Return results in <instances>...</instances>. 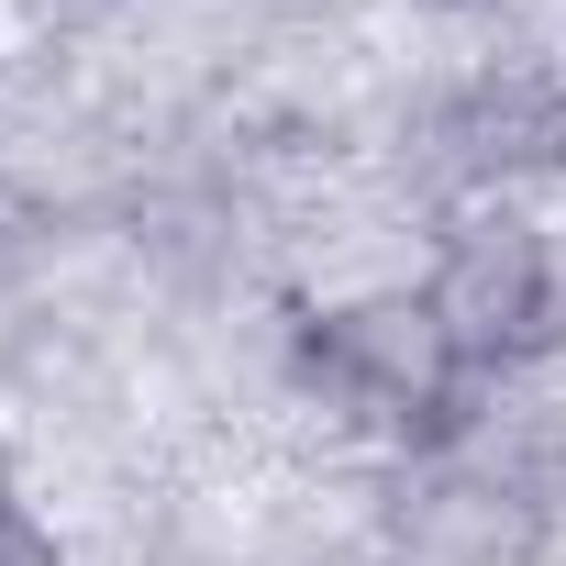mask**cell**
I'll list each match as a JSON object with an SVG mask.
<instances>
[{"mask_svg": "<svg viewBox=\"0 0 566 566\" xmlns=\"http://www.w3.org/2000/svg\"><path fill=\"white\" fill-rule=\"evenodd\" d=\"M422 12H467V0H422Z\"/></svg>", "mask_w": 566, "mask_h": 566, "instance_id": "6", "label": "cell"}, {"mask_svg": "<svg viewBox=\"0 0 566 566\" xmlns=\"http://www.w3.org/2000/svg\"><path fill=\"white\" fill-rule=\"evenodd\" d=\"M0 566H67V544H56L34 511H12V522H0Z\"/></svg>", "mask_w": 566, "mask_h": 566, "instance_id": "5", "label": "cell"}, {"mask_svg": "<svg viewBox=\"0 0 566 566\" xmlns=\"http://www.w3.org/2000/svg\"><path fill=\"white\" fill-rule=\"evenodd\" d=\"M422 301L444 312V334L467 345L489 389L522 367H555L566 356V233L522 211H467L422 277Z\"/></svg>", "mask_w": 566, "mask_h": 566, "instance_id": "2", "label": "cell"}, {"mask_svg": "<svg viewBox=\"0 0 566 566\" xmlns=\"http://www.w3.org/2000/svg\"><path fill=\"white\" fill-rule=\"evenodd\" d=\"M555 511V455L544 433H511L500 411L444 444V455H400V489H389V544L411 566H511Z\"/></svg>", "mask_w": 566, "mask_h": 566, "instance_id": "3", "label": "cell"}, {"mask_svg": "<svg viewBox=\"0 0 566 566\" xmlns=\"http://www.w3.org/2000/svg\"><path fill=\"white\" fill-rule=\"evenodd\" d=\"M290 378L345 433H367L389 455H444V444H467L500 411L489 378L467 367V345L444 334V312L422 290H367V301L301 312L290 323Z\"/></svg>", "mask_w": 566, "mask_h": 566, "instance_id": "1", "label": "cell"}, {"mask_svg": "<svg viewBox=\"0 0 566 566\" xmlns=\"http://www.w3.org/2000/svg\"><path fill=\"white\" fill-rule=\"evenodd\" d=\"M422 156L455 189H522L566 178V67H489L422 112Z\"/></svg>", "mask_w": 566, "mask_h": 566, "instance_id": "4", "label": "cell"}]
</instances>
